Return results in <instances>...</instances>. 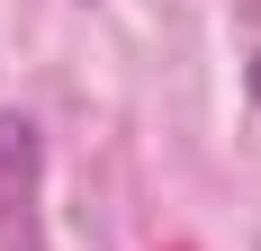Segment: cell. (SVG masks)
Returning a JSON list of instances; mask_svg holds the SVG:
<instances>
[{"instance_id":"obj_1","label":"cell","mask_w":261,"mask_h":251,"mask_svg":"<svg viewBox=\"0 0 261 251\" xmlns=\"http://www.w3.org/2000/svg\"><path fill=\"white\" fill-rule=\"evenodd\" d=\"M243 90H252V99H261V54H252V72H243Z\"/></svg>"}]
</instances>
